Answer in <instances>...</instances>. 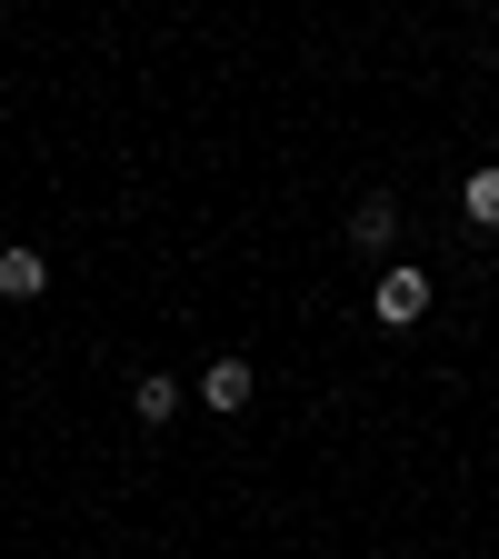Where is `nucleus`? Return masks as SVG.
I'll return each mask as SVG.
<instances>
[{
	"instance_id": "obj_5",
	"label": "nucleus",
	"mask_w": 499,
	"mask_h": 559,
	"mask_svg": "<svg viewBox=\"0 0 499 559\" xmlns=\"http://www.w3.org/2000/svg\"><path fill=\"white\" fill-rule=\"evenodd\" d=\"M200 409L240 419V409H250V360H210V380H200Z\"/></svg>"
},
{
	"instance_id": "obj_2",
	"label": "nucleus",
	"mask_w": 499,
	"mask_h": 559,
	"mask_svg": "<svg viewBox=\"0 0 499 559\" xmlns=\"http://www.w3.org/2000/svg\"><path fill=\"white\" fill-rule=\"evenodd\" d=\"M349 250H370V260L400 250V200H390V190H370L360 210H349Z\"/></svg>"
},
{
	"instance_id": "obj_3",
	"label": "nucleus",
	"mask_w": 499,
	"mask_h": 559,
	"mask_svg": "<svg viewBox=\"0 0 499 559\" xmlns=\"http://www.w3.org/2000/svg\"><path fill=\"white\" fill-rule=\"evenodd\" d=\"M50 290V260L31 240H0V300H40Z\"/></svg>"
},
{
	"instance_id": "obj_6",
	"label": "nucleus",
	"mask_w": 499,
	"mask_h": 559,
	"mask_svg": "<svg viewBox=\"0 0 499 559\" xmlns=\"http://www.w3.org/2000/svg\"><path fill=\"white\" fill-rule=\"evenodd\" d=\"M460 210H470V221H479V230H499V160H479V170H470V190H460Z\"/></svg>"
},
{
	"instance_id": "obj_1",
	"label": "nucleus",
	"mask_w": 499,
	"mask_h": 559,
	"mask_svg": "<svg viewBox=\"0 0 499 559\" xmlns=\"http://www.w3.org/2000/svg\"><path fill=\"white\" fill-rule=\"evenodd\" d=\"M419 310H430V270L390 260V270H380V290H370V320H380V330H409Z\"/></svg>"
},
{
	"instance_id": "obj_4",
	"label": "nucleus",
	"mask_w": 499,
	"mask_h": 559,
	"mask_svg": "<svg viewBox=\"0 0 499 559\" xmlns=\"http://www.w3.org/2000/svg\"><path fill=\"white\" fill-rule=\"evenodd\" d=\"M180 409H190V390H180L170 370H151V380H130V419H151V430H170Z\"/></svg>"
}]
</instances>
